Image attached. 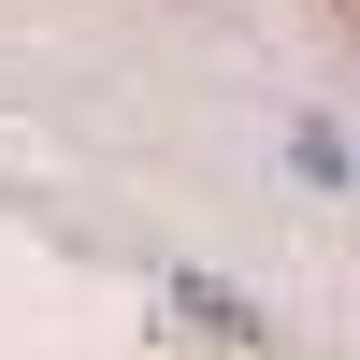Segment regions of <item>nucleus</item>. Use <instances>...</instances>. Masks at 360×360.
Returning <instances> with one entry per match:
<instances>
[{"instance_id":"nucleus-1","label":"nucleus","mask_w":360,"mask_h":360,"mask_svg":"<svg viewBox=\"0 0 360 360\" xmlns=\"http://www.w3.org/2000/svg\"><path fill=\"white\" fill-rule=\"evenodd\" d=\"M173 303H188L202 332H231V346H259V303H245V288H217V274H173Z\"/></svg>"}]
</instances>
